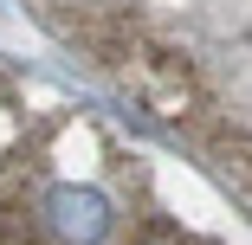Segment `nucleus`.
<instances>
[{
  "instance_id": "nucleus-2",
  "label": "nucleus",
  "mask_w": 252,
  "mask_h": 245,
  "mask_svg": "<svg viewBox=\"0 0 252 245\" xmlns=\"http://www.w3.org/2000/svg\"><path fill=\"white\" fill-rule=\"evenodd\" d=\"M39 207H45V226L65 245H97L110 232V207H104V193H91V187H52Z\"/></svg>"
},
{
  "instance_id": "nucleus-3",
  "label": "nucleus",
  "mask_w": 252,
  "mask_h": 245,
  "mask_svg": "<svg viewBox=\"0 0 252 245\" xmlns=\"http://www.w3.org/2000/svg\"><path fill=\"white\" fill-rule=\"evenodd\" d=\"M200 155H207V168L220 174V187L233 193V200H239V207H252V136H246V129L214 123L207 136H200Z\"/></svg>"
},
{
  "instance_id": "nucleus-1",
  "label": "nucleus",
  "mask_w": 252,
  "mask_h": 245,
  "mask_svg": "<svg viewBox=\"0 0 252 245\" xmlns=\"http://www.w3.org/2000/svg\"><path fill=\"white\" fill-rule=\"evenodd\" d=\"M84 39H91L97 65H104V71L136 97L149 116H162V123H188V116L200 110V78H194V65H188L181 52H168V45L142 39L129 20L91 26Z\"/></svg>"
}]
</instances>
